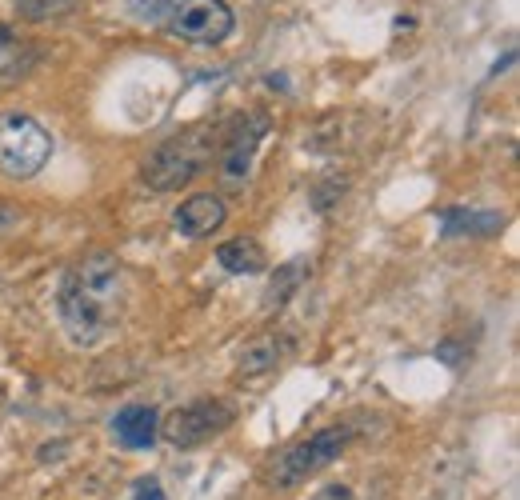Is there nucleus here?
Returning <instances> with one entry per match:
<instances>
[{"mask_svg": "<svg viewBox=\"0 0 520 500\" xmlns=\"http://www.w3.org/2000/svg\"><path fill=\"white\" fill-rule=\"evenodd\" d=\"M52 156L48 128L28 112H4L0 116V168L16 180L36 176Z\"/></svg>", "mask_w": 520, "mask_h": 500, "instance_id": "3", "label": "nucleus"}, {"mask_svg": "<svg viewBox=\"0 0 520 500\" xmlns=\"http://www.w3.org/2000/svg\"><path fill=\"white\" fill-rule=\"evenodd\" d=\"M236 420V404L232 400H192L176 412H168L160 420V436L172 444V448H192V444H204L212 436H220L228 424Z\"/></svg>", "mask_w": 520, "mask_h": 500, "instance_id": "5", "label": "nucleus"}, {"mask_svg": "<svg viewBox=\"0 0 520 500\" xmlns=\"http://www.w3.org/2000/svg\"><path fill=\"white\" fill-rule=\"evenodd\" d=\"M348 440H352V428L348 424H332V428H320V432H312L308 440H296L292 448H284L280 456H276V464H272V484L276 488H292V484H300V480H308L312 472H320V468H328L332 460H340V452L348 448Z\"/></svg>", "mask_w": 520, "mask_h": 500, "instance_id": "4", "label": "nucleus"}, {"mask_svg": "<svg viewBox=\"0 0 520 500\" xmlns=\"http://www.w3.org/2000/svg\"><path fill=\"white\" fill-rule=\"evenodd\" d=\"M144 8H132L144 24L164 28L168 36L184 44H224L236 28V16L224 0H136Z\"/></svg>", "mask_w": 520, "mask_h": 500, "instance_id": "1", "label": "nucleus"}, {"mask_svg": "<svg viewBox=\"0 0 520 500\" xmlns=\"http://www.w3.org/2000/svg\"><path fill=\"white\" fill-rule=\"evenodd\" d=\"M264 132H268V116L264 112H244V116H236L228 124V132H224V156H220V172L228 180H244L248 176L252 156H256Z\"/></svg>", "mask_w": 520, "mask_h": 500, "instance_id": "7", "label": "nucleus"}, {"mask_svg": "<svg viewBox=\"0 0 520 500\" xmlns=\"http://www.w3.org/2000/svg\"><path fill=\"white\" fill-rule=\"evenodd\" d=\"M288 348H292V344H288L284 336L264 332V336H256V340H248V344L240 348L236 368H240V376H260V372H272V368L284 360V352H288Z\"/></svg>", "mask_w": 520, "mask_h": 500, "instance_id": "13", "label": "nucleus"}, {"mask_svg": "<svg viewBox=\"0 0 520 500\" xmlns=\"http://www.w3.org/2000/svg\"><path fill=\"white\" fill-rule=\"evenodd\" d=\"M36 60H40V48L28 36H20L16 28L0 24V88L20 84L36 68Z\"/></svg>", "mask_w": 520, "mask_h": 500, "instance_id": "10", "label": "nucleus"}, {"mask_svg": "<svg viewBox=\"0 0 520 500\" xmlns=\"http://www.w3.org/2000/svg\"><path fill=\"white\" fill-rule=\"evenodd\" d=\"M16 16L28 24H48V20H64L80 8V0H12Z\"/></svg>", "mask_w": 520, "mask_h": 500, "instance_id": "16", "label": "nucleus"}, {"mask_svg": "<svg viewBox=\"0 0 520 500\" xmlns=\"http://www.w3.org/2000/svg\"><path fill=\"white\" fill-rule=\"evenodd\" d=\"M504 228V212H480V208H444L440 212V236H496Z\"/></svg>", "mask_w": 520, "mask_h": 500, "instance_id": "12", "label": "nucleus"}, {"mask_svg": "<svg viewBox=\"0 0 520 500\" xmlns=\"http://www.w3.org/2000/svg\"><path fill=\"white\" fill-rule=\"evenodd\" d=\"M216 260H220V268L232 272V276H252V272H264V264H268L260 240H252V236H232V240H224V244L216 248Z\"/></svg>", "mask_w": 520, "mask_h": 500, "instance_id": "14", "label": "nucleus"}, {"mask_svg": "<svg viewBox=\"0 0 520 500\" xmlns=\"http://www.w3.org/2000/svg\"><path fill=\"white\" fill-rule=\"evenodd\" d=\"M56 312H60V324H64V332H68V340L76 348H88V344H96L108 332V304H100L96 296L80 292L68 276L60 280Z\"/></svg>", "mask_w": 520, "mask_h": 500, "instance_id": "6", "label": "nucleus"}, {"mask_svg": "<svg viewBox=\"0 0 520 500\" xmlns=\"http://www.w3.org/2000/svg\"><path fill=\"white\" fill-rule=\"evenodd\" d=\"M224 216H228V208H224V200H220L216 192H192V196L172 212V224H176L180 236L200 240V236H212V232L224 224Z\"/></svg>", "mask_w": 520, "mask_h": 500, "instance_id": "8", "label": "nucleus"}, {"mask_svg": "<svg viewBox=\"0 0 520 500\" xmlns=\"http://www.w3.org/2000/svg\"><path fill=\"white\" fill-rule=\"evenodd\" d=\"M68 280H72L80 292L96 296L100 304H112V300L120 296V264H116L112 256H104V252H92V256L76 260V268L68 272Z\"/></svg>", "mask_w": 520, "mask_h": 500, "instance_id": "9", "label": "nucleus"}, {"mask_svg": "<svg viewBox=\"0 0 520 500\" xmlns=\"http://www.w3.org/2000/svg\"><path fill=\"white\" fill-rule=\"evenodd\" d=\"M64 452V440H56V444H44L40 448V460H52V456H60Z\"/></svg>", "mask_w": 520, "mask_h": 500, "instance_id": "19", "label": "nucleus"}, {"mask_svg": "<svg viewBox=\"0 0 520 500\" xmlns=\"http://www.w3.org/2000/svg\"><path fill=\"white\" fill-rule=\"evenodd\" d=\"M136 500H164V488L152 476H144V480H136Z\"/></svg>", "mask_w": 520, "mask_h": 500, "instance_id": "17", "label": "nucleus"}, {"mask_svg": "<svg viewBox=\"0 0 520 500\" xmlns=\"http://www.w3.org/2000/svg\"><path fill=\"white\" fill-rule=\"evenodd\" d=\"M312 500H352V492H348V484H324L312 492Z\"/></svg>", "mask_w": 520, "mask_h": 500, "instance_id": "18", "label": "nucleus"}, {"mask_svg": "<svg viewBox=\"0 0 520 500\" xmlns=\"http://www.w3.org/2000/svg\"><path fill=\"white\" fill-rule=\"evenodd\" d=\"M304 276H308V264H304V260H288V264H280V268L272 272V280H268L264 308H268V312H272V308H284V304L292 300V292L304 284Z\"/></svg>", "mask_w": 520, "mask_h": 500, "instance_id": "15", "label": "nucleus"}, {"mask_svg": "<svg viewBox=\"0 0 520 500\" xmlns=\"http://www.w3.org/2000/svg\"><path fill=\"white\" fill-rule=\"evenodd\" d=\"M112 432H116V440L124 444V448H152L156 444V436H160V416H156V408L152 404H128V408H120L116 416H112Z\"/></svg>", "mask_w": 520, "mask_h": 500, "instance_id": "11", "label": "nucleus"}, {"mask_svg": "<svg viewBox=\"0 0 520 500\" xmlns=\"http://www.w3.org/2000/svg\"><path fill=\"white\" fill-rule=\"evenodd\" d=\"M216 128H184L176 136H168L164 144H156L144 164H140V180L152 192H180L184 184H192L216 156Z\"/></svg>", "mask_w": 520, "mask_h": 500, "instance_id": "2", "label": "nucleus"}]
</instances>
